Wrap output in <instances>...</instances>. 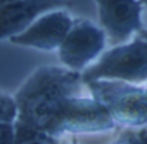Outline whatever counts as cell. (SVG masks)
<instances>
[{
	"instance_id": "cell-2",
	"label": "cell",
	"mask_w": 147,
	"mask_h": 144,
	"mask_svg": "<svg viewBox=\"0 0 147 144\" xmlns=\"http://www.w3.org/2000/svg\"><path fill=\"white\" fill-rule=\"evenodd\" d=\"M87 84L94 99L118 122L129 126L147 122V96L143 89L112 81L97 80Z\"/></svg>"
},
{
	"instance_id": "cell-3",
	"label": "cell",
	"mask_w": 147,
	"mask_h": 144,
	"mask_svg": "<svg viewBox=\"0 0 147 144\" xmlns=\"http://www.w3.org/2000/svg\"><path fill=\"white\" fill-rule=\"evenodd\" d=\"M142 81L147 78V43L141 39L107 52L100 61L83 74L86 84L100 78Z\"/></svg>"
},
{
	"instance_id": "cell-13",
	"label": "cell",
	"mask_w": 147,
	"mask_h": 144,
	"mask_svg": "<svg viewBox=\"0 0 147 144\" xmlns=\"http://www.w3.org/2000/svg\"><path fill=\"white\" fill-rule=\"evenodd\" d=\"M141 36H142L144 39H146V40H147V31H143V32L141 33Z\"/></svg>"
},
{
	"instance_id": "cell-12",
	"label": "cell",
	"mask_w": 147,
	"mask_h": 144,
	"mask_svg": "<svg viewBox=\"0 0 147 144\" xmlns=\"http://www.w3.org/2000/svg\"><path fill=\"white\" fill-rule=\"evenodd\" d=\"M15 128L11 123H0V144H14Z\"/></svg>"
},
{
	"instance_id": "cell-5",
	"label": "cell",
	"mask_w": 147,
	"mask_h": 144,
	"mask_svg": "<svg viewBox=\"0 0 147 144\" xmlns=\"http://www.w3.org/2000/svg\"><path fill=\"white\" fill-rule=\"evenodd\" d=\"M104 32L87 20L73 24L60 46V57L69 67L80 69L103 49Z\"/></svg>"
},
{
	"instance_id": "cell-6",
	"label": "cell",
	"mask_w": 147,
	"mask_h": 144,
	"mask_svg": "<svg viewBox=\"0 0 147 144\" xmlns=\"http://www.w3.org/2000/svg\"><path fill=\"white\" fill-rule=\"evenodd\" d=\"M72 26V21L66 12H55L41 18L25 32L11 37V41L49 50L61 45Z\"/></svg>"
},
{
	"instance_id": "cell-14",
	"label": "cell",
	"mask_w": 147,
	"mask_h": 144,
	"mask_svg": "<svg viewBox=\"0 0 147 144\" xmlns=\"http://www.w3.org/2000/svg\"><path fill=\"white\" fill-rule=\"evenodd\" d=\"M145 3H146V5H147V1H145Z\"/></svg>"
},
{
	"instance_id": "cell-1",
	"label": "cell",
	"mask_w": 147,
	"mask_h": 144,
	"mask_svg": "<svg viewBox=\"0 0 147 144\" xmlns=\"http://www.w3.org/2000/svg\"><path fill=\"white\" fill-rule=\"evenodd\" d=\"M80 82L77 72L53 66L40 68L16 96L18 122L51 135L62 101L79 91Z\"/></svg>"
},
{
	"instance_id": "cell-15",
	"label": "cell",
	"mask_w": 147,
	"mask_h": 144,
	"mask_svg": "<svg viewBox=\"0 0 147 144\" xmlns=\"http://www.w3.org/2000/svg\"><path fill=\"white\" fill-rule=\"evenodd\" d=\"M146 96H147V90H146Z\"/></svg>"
},
{
	"instance_id": "cell-9",
	"label": "cell",
	"mask_w": 147,
	"mask_h": 144,
	"mask_svg": "<svg viewBox=\"0 0 147 144\" xmlns=\"http://www.w3.org/2000/svg\"><path fill=\"white\" fill-rule=\"evenodd\" d=\"M14 144H58V141L52 135L17 122Z\"/></svg>"
},
{
	"instance_id": "cell-11",
	"label": "cell",
	"mask_w": 147,
	"mask_h": 144,
	"mask_svg": "<svg viewBox=\"0 0 147 144\" xmlns=\"http://www.w3.org/2000/svg\"><path fill=\"white\" fill-rule=\"evenodd\" d=\"M113 144H147V129L122 135Z\"/></svg>"
},
{
	"instance_id": "cell-8",
	"label": "cell",
	"mask_w": 147,
	"mask_h": 144,
	"mask_svg": "<svg viewBox=\"0 0 147 144\" xmlns=\"http://www.w3.org/2000/svg\"><path fill=\"white\" fill-rule=\"evenodd\" d=\"M61 5L56 1H8L0 5V39L23 31L40 13Z\"/></svg>"
},
{
	"instance_id": "cell-7",
	"label": "cell",
	"mask_w": 147,
	"mask_h": 144,
	"mask_svg": "<svg viewBox=\"0 0 147 144\" xmlns=\"http://www.w3.org/2000/svg\"><path fill=\"white\" fill-rule=\"evenodd\" d=\"M98 5L101 23L114 41H123L132 31L141 30L140 3L117 0L99 1Z\"/></svg>"
},
{
	"instance_id": "cell-10",
	"label": "cell",
	"mask_w": 147,
	"mask_h": 144,
	"mask_svg": "<svg viewBox=\"0 0 147 144\" xmlns=\"http://www.w3.org/2000/svg\"><path fill=\"white\" fill-rule=\"evenodd\" d=\"M18 115L16 102L0 94V123H11Z\"/></svg>"
},
{
	"instance_id": "cell-4",
	"label": "cell",
	"mask_w": 147,
	"mask_h": 144,
	"mask_svg": "<svg viewBox=\"0 0 147 144\" xmlns=\"http://www.w3.org/2000/svg\"><path fill=\"white\" fill-rule=\"evenodd\" d=\"M113 127V117L101 103L96 100L72 96L62 101L54 121L51 135H59L65 131L97 132Z\"/></svg>"
}]
</instances>
